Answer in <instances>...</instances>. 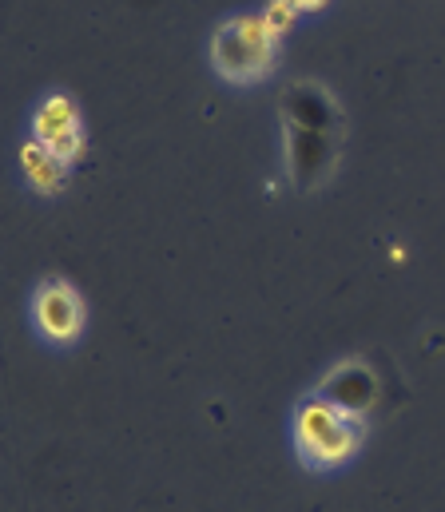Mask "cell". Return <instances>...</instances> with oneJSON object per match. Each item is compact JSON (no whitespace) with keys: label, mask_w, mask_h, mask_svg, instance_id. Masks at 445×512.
Masks as SVG:
<instances>
[{"label":"cell","mask_w":445,"mask_h":512,"mask_svg":"<svg viewBox=\"0 0 445 512\" xmlns=\"http://www.w3.org/2000/svg\"><path fill=\"white\" fill-rule=\"evenodd\" d=\"M366 441V417L342 413L338 405L322 401L318 393L302 397L291 413V445L302 469L310 473H334L346 461L358 457Z\"/></svg>","instance_id":"6da1fadb"},{"label":"cell","mask_w":445,"mask_h":512,"mask_svg":"<svg viewBox=\"0 0 445 512\" xmlns=\"http://www.w3.org/2000/svg\"><path fill=\"white\" fill-rule=\"evenodd\" d=\"M215 72L231 84H259L275 72L279 60V32L267 16H231L211 40Z\"/></svg>","instance_id":"7a4b0ae2"},{"label":"cell","mask_w":445,"mask_h":512,"mask_svg":"<svg viewBox=\"0 0 445 512\" xmlns=\"http://www.w3.org/2000/svg\"><path fill=\"white\" fill-rule=\"evenodd\" d=\"M338 143H342V135L283 124V155H287V175H291L295 191H318L334 175Z\"/></svg>","instance_id":"3957f363"},{"label":"cell","mask_w":445,"mask_h":512,"mask_svg":"<svg viewBox=\"0 0 445 512\" xmlns=\"http://www.w3.org/2000/svg\"><path fill=\"white\" fill-rule=\"evenodd\" d=\"M32 322L40 330V338L56 342V346H68L80 338L84 330V298L76 294L72 282L64 278H48L36 286L32 294Z\"/></svg>","instance_id":"277c9868"},{"label":"cell","mask_w":445,"mask_h":512,"mask_svg":"<svg viewBox=\"0 0 445 512\" xmlns=\"http://www.w3.org/2000/svg\"><path fill=\"white\" fill-rule=\"evenodd\" d=\"M314 393H318L322 401L338 405L342 413L370 417L374 405H378V397H382V382H378V374H374L370 362L346 358V362H338V366H330V370L322 374V382H318Z\"/></svg>","instance_id":"5b68a950"},{"label":"cell","mask_w":445,"mask_h":512,"mask_svg":"<svg viewBox=\"0 0 445 512\" xmlns=\"http://www.w3.org/2000/svg\"><path fill=\"white\" fill-rule=\"evenodd\" d=\"M32 139L40 147H48L56 159L76 163L84 151V120L80 108L72 104V96H48L36 116H32Z\"/></svg>","instance_id":"8992f818"},{"label":"cell","mask_w":445,"mask_h":512,"mask_svg":"<svg viewBox=\"0 0 445 512\" xmlns=\"http://www.w3.org/2000/svg\"><path fill=\"white\" fill-rule=\"evenodd\" d=\"M279 112H283V124H291V128L342 135V108H338V100L322 84H314V80L287 84L283 96H279Z\"/></svg>","instance_id":"52a82bcc"},{"label":"cell","mask_w":445,"mask_h":512,"mask_svg":"<svg viewBox=\"0 0 445 512\" xmlns=\"http://www.w3.org/2000/svg\"><path fill=\"white\" fill-rule=\"evenodd\" d=\"M20 167H24V179L28 187H36L40 195H56L60 187H68V167L64 159H56L48 147H40L36 139L20 147Z\"/></svg>","instance_id":"ba28073f"},{"label":"cell","mask_w":445,"mask_h":512,"mask_svg":"<svg viewBox=\"0 0 445 512\" xmlns=\"http://www.w3.org/2000/svg\"><path fill=\"white\" fill-rule=\"evenodd\" d=\"M263 16H267V24H271V28L283 36V28H291V20L298 16V8L291 4V0H271V8H267Z\"/></svg>","instance_id":"9c48e42d"},{"label":"cell","mask_w":445,"mask_h":512,"mask_svg":"<svg viewBox=\"0 0 445 512\" xmlns=\"http://www.w3.org/2000/svg\"><path fill=\"white\" fill-rule=\"evenodd\" d=\"M291 4H295L298 12H302V8H322V4H326V0H291Z\"/></svg>","instance_id":"30bf717a"}]
</instances>
